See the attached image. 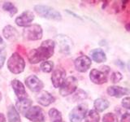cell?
Returning a JSON list of instances; mask_svg holds the SVG:
<instances>
[{"label":"cell","mask_w":130,"mask_h":122,"mask_svg":"<svg viewBox=\"0 0 130 122\" xmlns=\"http://www.w3.org/2000/svg\"><path fill=\"white\" fill-rule=\"evenodd\" d=\"M3 34L7 40L10 42H14L17 40L20 37L19 32L16 30V28L11 25H7L3 28Z\"/></svg>","instance_id":"e0dca14e"},{"label":"cell","mask_w":130,"mask_h":122,"mask_svg":"<svg viewBox=\"0 0 130 122\" xmlns=\"http://www.w3.org/2000/svg\"><path fill=\"white\" fill-rule=\"evenodd\" d=\"M103 122H118V117L114 113H106L103 117Z\"/></svg>","instance_id":"484cf974"},{"label":"cell","mask_w":130,"mask_h":122,"mask_svg":"<svg viewBox=\"0 0 130 122\" xmlns=\"http://www.w3.org/2000/svg\"><path fill=\"white\" fill-rule=\"evenodd\" d=\"M3 9L5 11L9 12L11 16H13L15 14H16V12H17V8H16L14 6V4L11 3V2H5L4 3L3 5Z\"/></svg>","instance_id":"603a6c76"},{"label":"cell","mask_w":130,"mask_h":122,"mask_svg":"<svg viewBox=\"0 0 130 122\" xmlns=\"http://www.w3.org/2000/svg\"><path fill=\"white\" fill-rule=\"evenodd\" d=\"M109 102L107 99H103V98H99V99H97L94 103H93V106L95 108V111L98 112H103L104 110L107 109L109 107Z\"/></svg>","instance_id":"44dd1931"},{"label":"cell","mask_w":130,"mask_h":122,"mask_svg":"<svg viewBox=\"0 0 130 122\" xmlns=\"http://www.w3.org/2000/svg\"><path fill=\"white\" fill-rule=\"evenodd\" d=\"M54 122H64V121H63L62 120H56V121H54Z\"/></svg>","instance_id":"e575fe53"},{"label":"cell","mask_w":130,"mask_h":122,"mask_svg":"<svg viewBox=\"0 0 130 122\" xmlns=\"http://www.w3.org/2000/svg\"><path fill=\"white\" fill-rule=\"evenodd\" d=\"M54 68V63L51 61H43L40 65V69L44 72H51Z\"/></svg>","instance_id":"d4e9b609"},{"label":"cell","mask_w":130,"mask_h":122,"mask_svg":"<svg viewBox=\"0 0 130 122\" xmlns=\"http://www.w3.org/2000/svg\"><path fill=\"white\" fill-rule=\"evenodd\" d=\"M120 122H130V115L128 112L124 114V116L121 117Z\"/></svg>","instance_id":"f546056e"},{"label":"cell","mask_w":130,"mask_h":122,"mask_svg":"<svg viewBox=\"0 0 130 122\" xmlns=\"http://www.w3.org/2000/svg\"><path fill=\"white\" fill-rule=\"evenodd\" d=\"M89 78H90L93 83L102 85L107 81V74L101 70L92 69L90 73H89Z\"/></svg>","instance_id":"4fadbf2b"},{"label":"cell","mask_w":130,"mask_h":122,"mask_svg":"<svg viewBox=\"0 0 130 122\" xmlns=\"http://www.w3.org/2000/svg\"><path fill=\"white\" fill-rule=\"evenodd\" d=\"M34 20V15L31 11H25L22 12L18 17H16L15 22L20 27H27Z\"/></svg>","instance_id":"7c38bea8"},{"label":"cell","mask_w":130,"mask_h":122,"mask_svg":"<svg viewBox=\"0 0 130 122\" xmlns=\"http://www.w3.org/2000/svg\"><path fill=\"white\" fill-rule=\"evenodd\" d=\"M116 64H119V65H120L121 68H124V64L123 62H121V61H120V60L116 61Z\"/></svg>","instance_id":"d6a6232c"},{"label":"cell","mask_w":130,"mask_h":122,"mask_svg":"<svg viewBox=\"0 0 130 122\" xmlns=\"http://www.w3.org/2000/svg\"><path fill=\"white\" fill-rule=\"evenodd\" d=\"M129 100H130L129 97L124 98V99L122 100V103H121L122 106H123V107L125 108L129 109V107H130V105H129Z\"/></svg>","instance_id":"83f0119b"},{"label":"cell","mask_w":130,"mask_h":122,"mask_svg":"<svg viewBox=\"0 0 130 122\" xmlns=\"http://www.w3.org/2000/svg\"><path fill=\"white\" fill-rule=\"evenodd\" d=\"M5 47H6L5 42H4V41L3 40V38L0 37V52L4 51V49H5Z\"/></svg>","instance_id":"4dcf8cb0"},{"label":"cell","mask_w":130,"mask_h":122,"mask_svg":"<svg viewBox=\"0 0 130 122\" xmlns=\"http://www.w3.org/2000/svg\"><path fill=\"white\" fill-rule=\"evenodd\" d=\"M6 59V55H5V52L4 51H1L0 52V68H2L4 62H5Z\"/></svg>","instance_id":"f1b7e54d"},{"label":"cell","mask_w":130,"mask_h":122,"mask_svg":"<svg viewBox=\"0 0 130 122\" xmlns=\"http://www.w3.org/2000/svg\"><path fill=\"white\" fill-rule=\"evenodd\" d=\"M126 29H127V31H129V24H126Z\"/></svg>","instance_id":"836d02e7"},{"label":"cell","mask_w":130,"mask_h":122,"mask_svg":"<svg viewBox=\"0 0 130 122\" xmlns=\"http://www.w3.org/2000/svg\"><path fill=\"white\" fill-rule=\"evenodd\" d=\"M78 85V81L75 77H68L64 80L63 84L59 87V93L62 96H68L74 93Z\"/></svg>","instance_id":"8992f818"},{"label":"cell","mask_w":130,"mask_h":122,"mask_svg":"<svg viewBox=\"0 0 130 122\" xmlns=\"http://www.w3.org/2000/svg\"><path fill=\"white\" fill-rule=\"evenodd\" d=\"M90 55L93 60H94L96 63H103L107 60V56H106L105 52L102 49H93L90 51Z\"/></svg>","instance_id":"d6986e66"},{"label":"cell","mask_w":130,"mask_h":122,"mask_svg":"<svg viewBox=\"0 0 130 122\" xmlns=\"http://www.w3.org/2000/svg\"><path fill=\"white\" fill-rule=\"evenodd\" d=\"M25 63L22 56L18 53H13L7 60V68L14 74H19L24 70Z\"/></svg>","instance_id":"7a4b0ae2"},{"label":"cell","mask_w":130,"mask_h":122,"mask_svg":"<svg viewBox=\"0 0 130 122\" xmlns=\"http://www.w3.org/2000/svg\"><path fill=\"white\" fill-rule=\"evenodd\" d=\"M0 122H6V117L3 113H0Z\"/></svg>","instance_id":"1f68e13d"},{"label":"cell","mask_w":130,"mask_h":122,"mask_svg":"<svg viewBox=\"0 0 130 122\" xmlns=\"http://www.w3.org/2000/svg\"><path fill=\"white\" fill-rule=\"evenodd\" d=\"M23 36L24 38L30 41L40 40L42 38V26L38 24H30L24 28L23 30Z\"/></svg>","instance_id":"277c9868"},{"label":"cell","mask_w":130,"mask_h":122,"mask_svg":"<svg viewBox=\"0 0 130 122\" xmlns=\"http://www.w3.org/2000/svg\"><path fill=\"white\" fill-rule=\"evenodd\" d=\"M25 84L30 90L34 92H39L42 89L44 85L38 77L35 75H31L25 79Z\"/></svg>","instance_id":"30bf717a"},{"label":"cell","mask_w":130,"mask_h":122,"mask_svg":"<svg viewBox=\"0 0 130 122\" xmlns=\"http://www.w3.org/2000/svg\"><path fill=\"white\" fill-rule=\"evenodd\" d=\"M36 99L38 103L41 105L47 107L50 104L55 102V98L51 94H50L47 91H41L39 94L36 96Z\"/></svg>","instance_id":"5bb4252c"},{"label":"cell","mask_w":130,"mask_h":122,"mask_svg":"<svg viewBox=\"0 0 130 122\" xmlns=\"http://www.w3.org/2000/svg\"><path fill=\"white\" fill-rule=\"evenodd\" d=\"M88 112V106L85 103H81L75 107L69 114V119L71 122H81L85 114Z\"/></svg>","instance_id":"ba28073f"},{"label":"cell","mask_w":130,"mask_h":122,"mask_svg":"<svg viewBox=\"0 0 130 122\" xmlns=\"http://www.w3.org/2000/svg\"><path fill=\"white\" fill-rule=\"evenodd\" d=\"M11 86L13 88L15 94L19 99L27 98V93L25 90V88H24V85H23L21 81H20L17 79H14L11 81Z\"/></svg>","instance_id":"9a60e30c"},{"label":"cell","mask_w":130,"mask_h":122,"mask_svg":"<svg viewBox=\"0 0 130 122\" xmlns=\"http://www.w3.org/2000/svg\"><path fill=\"white\" fill-rule=\"evenodd\" d=\"M31 105H32V101L30 99H27V98H25V99H19L17 102H16L15 109L17 110L18 112L24 114L28 109H29Z\"/></svg>","instance_id":"ac0fdd59"},{"label":"cell","mask_w":130,"mask_h":122,"mask_svg":"<svg viewBox=\"0 0 130 122\" xmlns=\"http://www.w3.org/2000/svg\"><path fill=\"white\" fill-rule=\"evenodd\" d=\"M48 114H49V116H50L52 122L62 120V115H61V112L59 111V110H57L55 108L50 109Z\"/></svg>","instance_id":"cb8c5ba5"},{"label":"cell","mask_w":130,"mask_h":122,"mask_svg":"<svg viewBox=\"0 0 130 122\" xmlns=\"http://www.w3.org/2000/svg\"><path fill=\"white\" fill-rule=\"evenodd\" d=\"M55 42L53 40L48 39L42 42L38 48L32 49L28 53V61L31 64H38L42 61H46L54 55Z\"/></svg>","instance_id":"6da1fadb"},{"label":"cell","mask_w":130,"mask_h":122,"mask_svg":"<svg viewBox=\"0 0 130 122\" xmlns=\"http://www.w3.org/2000/svg\"><path fill=\"white\" fill-rule=\"evenodd\" d=\"M100 116L99 112L95 110H89L86 112L85 116V122H99Z\"/></svg>","instance_id":"7402d4cb"},{"label":"cell","mask_w":130,"mask_h":122,"mask_svg":"<svg viewBox=\"0 0 130 122\" xmlns=\"http://www.w3.org/2000/svg\"><path fill=\"white\" fill-rule=\"evenodd\" d=\"M34 11L42 18L53 20H62V15L60 14V12L51 7L46 5H36L34 7Z\"/></svg>","instance_id":"3957f363"},{"label":"cell","mask_w":130,"mask_h":122,"mask_svg":"<svg viewBox=\"0 0 130 122\" xmlns=\"http://www.w3.org/2000/svg\"><path fill=\"white\" fill-rule=\"evenodd\" d=\"M123 78V76L120 72H114L111 76V81L112 83H118Z\"/></svg>","instance_id":"4316f807"},{"label":"cell","mask_w":130,"mask_h":122,"mask_svg":"<svg viewBox=\"0 0 130 122\" xmlns=\"http://www.w3.org/2000/svg\"><path fill=\"white\" fill-rule=\"evenodd\" d=\"M1 99H2V94L0 92V101H1Z\"/></svg>","instance_id":"d590c367"},{"label":"cell","mask_w":130,"mask_h":122,"mask_svg":"<svg viewBox=\"0 0 130 122\" xmlns=\"http://www.w3.org/2000/svg\"><path fill=\"white\" fill-rule=\"evenodd\" d=\"M24 114H25L24 116L32 122H44L46 120L45 112L42 108L38 106H34V107L29 108V109Z\"/></svg>","instance_id":"52a82bcc"},{"label":"cell","mask_w":130,"mask_h":122,"mask_svg":"<svg viewBox=\"0 0 130 122\" xmlns=\"http://www.w3.org/2000/svg\"><path fill=\"white\" fill-rule=\"evenodd\" d=\"M7 119L9 122H20L19 112L13 105H11L7 110Z\"/></svg>","instance_id":"ffe728a7"},{"label":"cell","mask_w":130,"mask_h":122,"mask_svg":"<svg viewBox=\"0 0 130 122\" xmlns=\"http://www.w3.org/2000/svg\"><path fill=\"white\" fill-rule=\"evenodd\" d=\"M107 92L110 96L120 98L126 95L129 94V89L128 88H123L121 86H117V85H112L107 88Z\"/></svg>","instance_id":"2e32d148"},{"label":"cell","mask_w":130,"mask_h":122,"mask_svg":"<svg viewBox=\"0 0 130 122\" xmlns=\"http://www.w3.org/2000/svg\"><path fill=\"white\" fill-rule=\"evenodd\" d=\"M55 42L58 45L59 50L61 53L68 55L73 49V42L68 36L64 34H58L55 37Z\"/></svg>","instance_id":"5b68a950"},{"label":"cell","mask_w":130,"mask_h":122,"mask_svg":"<svg viewBox=\"0 0 130 122\" xmlns=\"http://www.w3.org/2000/svg\"><path fill=\"white\" fill-rule=\"evenodd\" d=\"M66 71L63 68H57L52 72L51 82L55 88H59L65 80Z\"/></svg>","instance_id":"9c48e42d"},{"label":"cell","mask_w":130,"mask_h":122,"mask_svg":"<svg viewBox=\"0 0 130 122\" xmlns=\"http://www.w3.org/2000/svg\"><path fill=\"white\" fill-rule=\"evenodd\" d=\"M75 68L80 72H85L91 66V59L87 55H80L76 58L75 62Z\"/></svg>","instance_id":"8fae6325"}]
</instances>
